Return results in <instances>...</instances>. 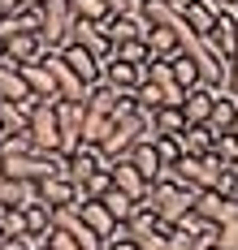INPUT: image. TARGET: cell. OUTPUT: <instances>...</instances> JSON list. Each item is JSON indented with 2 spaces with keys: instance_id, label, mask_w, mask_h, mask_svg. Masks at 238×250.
Listing matches in <instances>:
<instances>
[{
  "instance_id": "1",
  "label": "cell",
  "mask_w": 238,
  "mask_h": 250,
  "mask_svg": "<svg viewBox=\"0 0 238 250\" xmlns=\"http://www.w3.org/2000/svg\"><path fill=\"white\" fill-rule=\"evenodd\" d=\"M195 199H199V190H190V186H182V181H173V173H165L156 186H152V194L143 199V207H152L165 225L178 229L186 216L195 211Z\"/></svg>"
},
{
  "instance_id": "2",
  "label": "cell",
  "mask_w": 238,
  "mask_h": 250,
  "mask_svg": "<svg viewBox=\"0 0 238 250\" xmlns=\"http://www.w3.org/2000/svg\"><path fill=\"white\" fill-rule=\"evenodd\" d=\"M0 173L18 186H39L44 177L65 173V155L56 151H26V155H4L0 160Z\"/></svg>"
},
{
  "instance_id": "3",
  "label": "cell",
  "mask_w": 238,
  "mask_h": 250,
  "mask_svg": "<svg viewBox=\"0 0 238 250\" xmlns=\"http://www.w3.org/2000/svg\"><path fill=\"white\" fill-rule=\"evenodd\" d=\"M39 22H44V30H39V39L48 43V48H65L70 43V30H74V0H44L39 4Z\"/></svg>"
},
{
  "instance_id": "4",
  "label": "cell",
  "mask_w": 238,
  "mask_h": 250,
  "mask_svg": "<svg viewBox=\"0 0 238 250\" xmlns=\"http://www.w3.org/2000/svg\"><path fill=\"white\" fill-rule=\"evenodd\" d=\"M169 173H173V181H182V186L204 194V190H216V177L225 173V164L216 155H182Z\"/></svg>"
},
{
  "instance_id": "5",
  "label": "cell",
  "mask_w": 238,
  "mask_h": 250,
  "mask_svg": "<svg viewBox=\"0 0 238 250\" xmlns=\"http://www.w3.org/2000/svg\"><path fill=\"white\" fill-rule=\"evenodd\" d=\"M39 61L48 65V74H52V82H56V95H61V100H70V104H87L91 86H87V82H82V78L74 74V69H70V61H65L61 52H52V48H48L44 56H39Z\"/></svg>"
},
{
  "instance_id": "6",
  "label": "cell",
  "mask_w": 238,
  "mask_h": 250,
  "mask_svg": "<svg viewBox=\"0 0 238 250\" xmlns=\"http://www.w3.org/2000/svg\"><path fill=\"white\" fill-rule=\"evenodd\" d=\"M26 134H30V143L39 151H56L61 155V121H56V104H35L30 108V121H26Z\"/></svg>"
},
{
  "instance_id": "7",
  "label": "cell",
  "mask_w": 238,
  "mask_h": 250,
  "mask_svg": "<svg viewBox=\"0 0 238 250\" xmlns=\"http://www.w3.org/2000/svg\"><path fill=\"white\" fill-rule=\"evenodd\" d=\"M82 112L87 104H70V100H56V121H61V155L82 147Z\"/></svg>"
},
{
  "instance_id": "8",
  "label": "cell",
  "mask_w": 238,
  "mask_h": 250,
  "mask_svg": "<svg viewBox=\"0 0 238 250\" xmlns=\"http://www.w3.org/2000/svg\"><path fill=\"white\" fill-rule=\"evenodd\" d=\"M147 65H152V61H147ZM147 65H126V61H117V56H108L104 61V86H113V91H139V86L152 78Z\"/></svg>"
},
{
  "instance_id": "9",
  "label": "cell",
  "mask_w": 238,
  "mask_h": 250,
  "mask_svg": "<svg viewBox=\"0 0 238 250\" xmlns=\"http://www.w3.org/2000/svg\"><path fill=\"white\" fill-rule=\"evenodd\" d=\"M35 194H39V203H44V207H52V211H61V207H78V186H74L65 173L44 177V181L35 186Z\"/></svg>"
},
{
  "instance_id": "10",
  "label": "cell",
  "mask_w": 238,
  "mask_h": 250,
  "mask_svg": "<svg viewBox=\"0 0 238 250\" xmlns=\"http://www.w3.org/2000/svg\"><path fill=\"white\" fill-rule=\"evenodd\" d=\"M204 43H208L216 56H225V61H234V56H238V22H234V13H230V9H221V13H216V26L204 35Z\"/></svg>"
},
{
  "instance_id": "11",
  "label": "cell",
  "mask_w": 238,
  "mask_h": 250,
  "mask_svg": "<svg viewBox=\"0 0 238 250\" xmlns=\"http://www.w3.org/2000/svg\"><path fill=\"white\" fill-rule=\"evenodd\" d=\"M56 52L70 61V69H74L87 86H100V82H104V61H100V56H91V52L78 48V43H65V48H56Z\"/></svg>"
},
{
  "instance_id": "12",
  "label": "cell",
  "mask_w": 238,
  "mask_h": 250,
  "mask_svg": "<svg viewBox=\"0 0 238 250\" xmlns=\"http://www.w3.org/2000/svg\"><path fill=\"white\" fill-rule=\"evenodd\" d=\"M104 164H108V160L100 155V147H87V143H82L78 151H70V155H65V177H70L74 186H82L87 177H95Z\"/></svg>"
},
{
  "instance_id": "13",
  "label": "cell",
  "mask_w": 238,
  "mask_h": 250,
  "mask_svg": "<svg viewBox=\"0 0 238 250\" xmlns=\"http://www.w3.org/2000/svg\"><path fill=\"white\" fill-rule=\"evenodd\" d=\"M195 216L199 220H208V225H234L238 220V203L234 199H221V194H212V190H204L199 199H195Z\"/></svg>"
},
{
  "instance_id": "14",
  "label": "cell",
  "mask_w": 238,
  "mask_h": 250,
  "mask_svg": "<svg viewBox=\"0 0 238 250\" xmlns=\"http://www.w3.org/2000/svg\"><path fill=\"white\" fill-rule=\"evenodd\" d=\"M108 173H113V186H117L121 194H130V199H139V203H143L147 194H152V181L139 173L130 160H113V164H108Z\"/></svg>"
},
{
  "instance_id": "15",
  "label": "cell",
  "mask_w": 238,
  "mask_h": 250,
  "mask_svg": "<svg viewBox=\"0 0 238 250\" xmlns=\"http://www.w3.org/2000/svg\"><path fill=\"white\" fill-rule=\"evenodd\" d=\"M186 26V22H182ZM182 26H147V35H143V43H147V52L156 56V61H173L178 52H182Z\"/></svg>"
},
{
  "instance_id": "16",
  "label": "cell",
  "mask_w": 238,
  "mask_h": 250,
  "mask_svg": "<svg viewBox=\"0 0 238 250\" xmlns=\"http://www.w3.org/2000/svg\"><path fill=\"white\" fill-rule=\"evenodd\" d=\"M104 35L113 48H121V43H134V39H143L147 35V22L139 18V13H113L104 22Z\"/></svg>"
},
{
  "instance_id": "17",
  "label": "cell",
  "mask_w": 238,
  "mask_h": 250,
  "mask_svg": "<svg viewBox=\"0 0 238 250\" xmlns=\"http://www.w3.org/2000/svg\"><path fill=\"white\" fill-rule=\"evenodd\" d=\"M18 74H22V82H26V91L35 95V100H44V104H56V100H61V95H56V82H52V74H48L44 61L18 65Z\"/></svg>"
},
{
  "instance_id": "18",
  "label": "cell",
  "mask_w": 238,
  "mask_h": 250,
  "mask_svg": "<svg viewBox=\"0 0 238 250\" xmlns=\"http://www.w3.org/2000/svg\"><path fill=\"white\" fill-rule=\"evenodd\" d=\"M70 43H78V48H87L91 56H100V61H108L113 56V43H108V35H104V26H95V22H74V30H70Z\"/></svg>"
},
{
  "instance_id": "19",
  "label": "cell",
  "mask_w": 238,
  "mask_h": 250,
  "mask_svg": "<svg viewBox=\"0 0 238 250\" xmlns=\"http://www.w3.org/2000/svg\"><path fill=\"white\" fill-rule=\"evenodd\" d=\"M216 95H221V91H212V86H204V82H199V86H190V91H186V100H182V117H186V125H208Z\"/></svg>"
},
{
  "instance_id": "20",
  "label": "cell",
  "mask_w": 238,
  "mask_h": 250,
  "mask_svg": "<svg viewBox=\"0 0 238 250\" xmlns=\"http://www.w3.org/2000/svg\"><path fill=\"white\" fill-rule=\"evenodd\" d=\"M178 13H182L186 30L204 39V35H208L212 26H216V13H221V9H212L208 0H178Z\"/></svg>"
},
{
  "instance_id": "21",
  "label": "cell",
  "mask_w": 238,
  "mask_h": 250,
  "mask_svg": "<svg viewBox=\"0 0 238 250\" xmlns=\"http://www.w3.org/2000/svg\"><path fill=\"white\" fill-rule=\"evenodd\" d=\"M74 211H78V220L87 229H91V233H95V237H113V233H117V220H113V211H108L104 203L100 199H87V203H78V207H74Z\"/></svg>"
},
{
  "instance_id": "22",
  "label": "cell",
  "mask_w": 238,
  "mask_h": 250,
  "mask_svg": "<svg viewBox=\"0 0 238 250\" xmlns=\"http://www.w3.org/2000/svg\"><path fill=\"white\" fill-rule=\"evenodd\" d=\"M0 100L4 104H22V108H35V95L26 91V82H22V74H18V65L13 61H4L0 65Z\"/></svg>"
},
{
  "instance_id": "23",
  "label": "cell",
  "mask_w": 238,
  "mask_h": 250,
  "mask_svg": "<svg viewBox=\"0 0 238 250\" xmlns=\"http://www.w3.org/2000/svg\"><path fill=\"white\" fill-rule=\"evenodd\" d=\"M4 48H9V61H13V65H30V61H39V56L48 52V43H44L39 35H9Z\"/></svg>"
},
{
  "instance_id": "24",
  "label": "cell",
  "mask_w": 238,
  "mask_h": 250,
  "mask_svg": "<svg viewBox=\"0 0 238 250\" xmlns=\"http://www.w3.org/2000/svg\"><path fill=\"white\" fill-rule=\"evenodd\" d=\"M234 117H238V95L221 91V95H216V104H212V117H208L212 138H216V134H230V129H234Z\"/></svg>"
},
{
  "instance_id": "25",
  "label": "cell",
  "mask_w": 238,
  "mask_h": 250,
  "mask_svg": "<svg viewBox=\"0 0 238 250\" xmlns=\"http://www.w3.org/2000/svg\"><path fill=\"white\" fill-rule=\"evenodd\" d=\"M126 160H130V164H134V168H139L143 177H147L152 186H156L160 177H165V164H160V155H156V143H139V147H134Z\"/></svg>"
},
{
  "instance_id": "26",
  "label": "cell",
  "mask_w": 238,
  "mask_h": 250,
  "mask_svg": "<svg viewBox=\"0 0 238 250\" xmlns=\"http://www.w3.org/2000/svg\"><path fill=\"white\" fill-rule=\"evenodd\" d=\"M178 147H182V155H212V129L208 125H186L178 134Z\"/></svg>"
},
{
  "instance_id": "27",
  "label": "cell",
  "mask_w": 238,
  "mask_h": 250,
  "mask_svg": "<svg viewBox=\"0 0 238 250\" xmlns=\"http://www.w3.org/2000/svg\"><path fill=\"white\" fill-rule=\"evenodd\" d=\"M26 211V233L30 237H39V242H48L56 229H52V207H44V203H30V207H22Z\"/></svg>"
},
{
  "instance_id": "28",
  "label": "cell",
  "mask_w": 238,
  "mask_h": 250,
  "mask_svg": "<svg viewBox=\"0 0 238 250\" xmlns=\"http://www.w3.org/2000/svg\"><path fill=\"white\" fill-rule=\"evenodd\" d=\"M26 121H30V108L0 100V138H9V134H26Z\"/></svg>"
},
{
  "instance_id": "29",
  "label": "cell",
  "mask_w": 238,
  "mask_h": 250,
  "mask_svg": "<svg viewBox=\"0 0 238 250\" xmlns=\"http://www.w3.org/2000/svg\"><path fill=\"white\" fill-rule=\"evenodd\" d=\"M100 203H104L108 211H113V220H117V225H130V216L139 211V199H130V194H121L117 186H113V190H108V194H104Z\"/></svg>"
},
{
  "instance_id": "30",
  "label": "cell",
  "mask_w": 238,
  "mask_h": 250,
  "mask_svg": "<svg viewBox=\"0 0 238 250\" xmlns=\"http://www.w3.org/2000/svg\"><path fill=\"white\" fill-rule=\"evenodd\" d=\"M169 69H173V78H178V86H182V91H190V86H199V82H204V78H199V65H195L186 52H178V56L169 61Z\"/></svg>"
},
{
  "instance_id": "31",
  "label": "cell",
  "mask_w": 238,
  "mask_h": 250,
  "mask_svg": "<svg viewBox=\"0 0 238 250\" xmlns=\"http://www.w3.org/2000/svg\"><path fill=\"white\" fill-rule=\"evenodd\" d=\"M152 121H156V134H160V138H178V134L186 129L182 108H156V117H152Z\"/></svg>"
},
{
  "instance_id": "32",
  "label": "cell",
  "mask_w": 238,
  "mask_h": 250,
  "mask_svg": "<svg viewBox=\"0 0 238 250\" xmlns=\"http://www.w3.org/2000/svg\"><path fill=\"white\" fill-rule=\"evenodd\" d=\"M0 233L4 237H26V211L22 207H0Z\"/></svg>"
},
{
  "instance_id": "33",
  "label": "cell",
  "mask_w": 238,
  "mask_h": 250,
  "mask_svg": "<svg viewBox=\"0 0 238 250\" xmlns=\"http://www.w3.org/2000/svg\"><path fill=\"white\" fill-rule=\"evenodd\" d=\"M74 18H82V22H95V26H104L113 13H108V4L104 0H74Z\"/></svg>"
},
{
  "instance_id": "34",
  "label": "cell",
  "mask_w": 238,
  "mask_h": 250,
  "mask_svg": "<svg viewBox=\"0 0 238 250\" xmlns=\"http://www.w3.org/2000/svg\"><path fill=\"white\" fill-rule=\"evenodd\" d=\"M78 190L87 194V199H104L108 190H113V173H108V164H104V168H100L95 177H87V181H82Z\"/></svg>"
},
{
  "instance_id": "35",
  "label": "cell",
  "mask_w": 238,
  "mask_h": 250,
  "mask_svg": "<svg viewBox=\"0 0 238 250\" xmlns=\"http://www.w3.org/2000/svg\"><path fill=\"white\" fill-rule=\"evenodd\" d=\"M113 56H117V61H126V65H147V61H152V52H147V43H143V39L113 48Z\"/></svg>"
},
{
  "instance_id": "36",
  "label": "cell",
  "mask_w": 238,
  "mask_h": 250,
  "mask_svg": "<svg viewBox=\"0 0 238 250\" xmlns=\"http://www.w3.org/2000/svg\"><path fill=\"white\" fill-rule=\"evenodd\" d=\"M212 155H216L221 164H234L238 160V138L234 134H216V138H212Z\"/></svg>"
},
{
  "instance_id": "37",
  "label": "cell",
  "mask_w": 238,
  "mask_h": 250,
  "mask_svg": "<svg viewBox=\"0 0 238 250\" xmlns=\"http://www.w3.org/2000/svg\"><path fill=\"white\" fill-rule=\"evenodd\" d=\"M156 155H160V164H165V173L182 160V147H178V138H156Z\"/></svg>"
},
{
  "instance_id": "38",
  "label": "cell",
  "mask_w": 238,
  "mask_h": 250,
  "mask_svg": "<svg viewBox=\"0 0 238 250\" xmlns=\"http://www.w3.org/2000/svg\"><path fill=\"white\" fill-rule=\"evenodd\" d=\"M212 250H238V220H234V225H221L216 246H212Z\"/></svg>"
},
{
  "instance_id": "39",
  "label": "cell",
  "mask_w": 238,
  "mask_h": 250,
  "mask_svg": "<svg viewBox=\"0 0 238 250\" xmlns=\"http://www.w3.org/2000/svg\"><path fill=\"white\" fill-rule=\"evenodd\" d=\"M39 246H44V242L26 233V237H4V246H0V250H39Z\"/></svg>"
},
{
  "instance_id": "40",
  "label": "cell",
  "mask_w": 238,
  "mask_h": 250,
  "mask_svg": "<svg viewBox=\"0 0 238 250\" xmlns=\"http://www.w3.org/2000/svg\"><path fill=\"white\" fill-rule=\"evenodd\" d=\"M48 250H82V246L74 237H65V233H52V237H48Z\"/></svg>"
},
{
  "instance_id": "41",
  "label": "cell",
  "mask_w": 238,
  "mask_h": 250,
  "mask_svg": "<svg viewBox=\"0 0 238 250\" xmlns=\"http://www.w3.org/2000/svg\"><path fill=\"white\" fill-rule=\"evenodd\" d=\"M22 9H26V0H0V18H13Z\"/></svg>"
},
{
  "instance_id": "42",
  "label": "cell",
  "mask_w": 238,
  "mask_h": 250,
  "mask_svg": "<svg viewBox=\"0 0 238 250\" xmlns=\"http://www.w3.org/2000/svg\"><path fill=\"white\" fill-rule=\"evenodd\" d=\"M225 91H230V95H238V56L230 61V86H225Z\"/></svg>"
},
{
  "instance_id": "43",
  "label": "cell",
  "mask_w": 238,
  "mask_h": 250,
  "mask_svg": "<svg viewBox=\"0 0 238 250\" xmlns=\"http://www.w3.org/2000/svg\"><path fill=\"white\" fill-rule=\"evenodd\" d=\"M9 61V48H4V35H0V65Z\"/></svg>"
},
{
  "instance_id": "44",
  "label": "cell",
  "mask_w": 238,
  "mask_h": 250,
  "mask_svg": "<svg viewBox=\"0 0 238 250\" xmlns=\"http://www.w3.org/2000/svg\"><path fill=\"white\" fill-rule=\"evenodd\" d=\"M234 4H238V0H221V9H234Z\"/></svg>"
},
{
  "instance_id": "45",
  "label": "cell",
  "mask_w": 238,
  "mask_h": 250,
  "mask_svg": "<svg viewBox=\"0 0 238 250\" xmlns=\"http://www.w3.org/2000/svg\"><path fill=\"white\" fill-rule=\"evenodd\" d=\"M39 4H44V0H26V9H39Z\"/></svg>"
},
{
  "instance_id": "46",
  "label": "cell",
  "mask_w": 238,
  "mask_h": 250,
  "mask_svg": "<svg viewBox=\"0 0 238 250\" xmlns=\"http://www.w3.org/2000/svg\"><path fill=\"white\" fill-rule=\"evenodd\" d=\"M230 134H234V138H238V117H234V129H230Z\"/></svg>"
},
{
  "instance_id": "47",
  "label": "cell",
  "mask_w": 238,
  "mask_h": 250,
  "mask_svg": "<svg viewBox=\"0 0 238 250\" xmlns=\"http://www.w3.org/2000/svg\"><path fill=\"white\" fill-rule=\"evenodd\" d=\"M39 250H48V242H44V246H39Z\"/></svg>"
},
{
  "instance_id": "48",
  "label": "cell",
  "mask_w": 238,
  "mask_h": 250,
  "mask_svg": "<svg viewBox=\"0 0 238 250\" xmlns=\"http://www.w3.org/2000/svg\"><path fill=\"white\" fill-rule=\"evenodd\" d=\"M234 173H238V160H234Z\"/></svg>"
},
{
  "instance_id": "49",
  "label": "cell",
  "mask_w": 238,
  "mask_h": 250,
  "mask_svg": "<svg viewBox=\"0 0 238 250\" xmlns=\"http://www.w3.org/2000/svg\"><path fill=\"white\" fill-rule=\"evenodd\" d=\"M169 4H178V0H169Z\"/></svg>"
}]
</instances>
